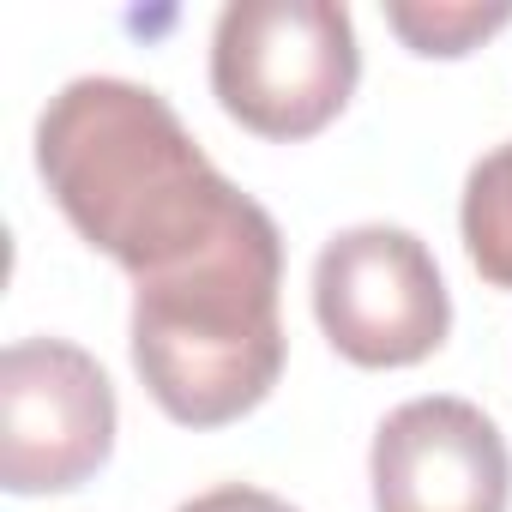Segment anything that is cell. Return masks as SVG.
<instances>
[{"mask_svg": "<svg viewBox=\"0 0 512 512\" xmlns=\"http://www.w3.org/2000/svg\"><path fill=\"white\" fill-rule=\"evenodd\" d=\"M314 320L356 368H416L452 332V296L428 241L392 223H356L314 260Z\"/></svg>", "mask_w": 512, "mask_h": 512, "instance_id": "4", "label": "cell"}, {"mask_svg": "<svg viewBox=\"0 0 512 512\" xmlns=\"http://www.w3.org/2000/svg\"><path fill=\"white\" fill-rule=\"evenodd\" d=\"M362 49L332 0H229L211 31V97L247 133L296 145L356 97Z\"/></svg>", "mask_w": 512, "mask_h": 512, "instance_id": "3", "label": "cell"}, {"mask_svg": "<svg viewBox=\"0 0 512 512\" xmlns=\"http://www.w3.org/2000/svg\"><path fill=\"white\" fill-rule=\"evenodd\" d=\"M181 512H296L290 500L266 494V488H247V482H223V488H205L193 494Z\"/></svg>", "mask_w": 512, "mask_h": 512, "instance_id": "9", "label": "cell"}, {"mask_svg": "<svg viewBox=\"0 0 512 512\" xmlns=\"http://www.w3.org/2000/svg\"><path fill=\"white\" fill-rule=\"evenodd\" d=\"M284 235L247 199L205 247L133 284V368L181 428H223L260 410L284 374L278 320Z\"/></svg>", "mask_w": 512, "mask_h": 512, "instance_id": "2", "label": "cell"}, {"mask_svg": "<svg viewBox=\"0 0 512 512\" xmlns=\"http://www.w3.org/2000/svg\"><path fill=\"white\" fill-rule=\"evenodd\" d=\"M458 229H464L470 266H476L494 290H512V139L494 145V151L470 169L464 205H458Z\"/></svg>", "mask_w": 512, "mask_h": 512, "instance_id": "7", "label": "cell"}, {"mask_svg": "<svg viewBox=\"0 0 512 512\" xmlns=\"http://www.w3.org/2000/svg\"><path fill=\"white\" fill-rule=\"evenodd\" d=\"M37 169L67 223L121 272L151 278L205 247L247 193L133 79H73L37 121Z\"/></svg>", "mask_w": 512, "mask_h": 512, "instance_id": "1", "label": "cell"}, {"mask_svg": "<svg viewBox=\"0 0 512 512\" xmlns=\"http://www.w3.org/2000/svg\"><path fill=\"white\" fill-rule=\"evenodd\" d=\"M115 452V386L67 338H19L0 356V482L7 494H67Z\"/></svg>", "mask_w": 512, "mask_h": 512, "instance_id": "5", "label": "cell"}, {"mask_svg": "<svg viewBox=\"0 0 512 512\" xmlns=\"http://www.w3.org/2000/svg\"><path fill=\"white\" fill-rule=\"evenodd\" d=\"M374 512H506L512 452L470 398H410L374 428Z\"/></svg>", "mask_w": 512, "mask_h": 512, "instance_id": "6", "label": "cell"}, {"mask_svg": "<svg viewBox=\"0 0 512 512\" xmlns=\"http://www.w3.org/2000/svg\"><path fill=\"white\" fill-rule=\"evenodd\" d=\"M386 25L404 37V49L458 61V55L482 49L494 31H506L512 7H386Z\"/></svg>", "mask_w": 512, "mask_h": 512, "instance_id": "8", "label": "cell"}]
</instances>
